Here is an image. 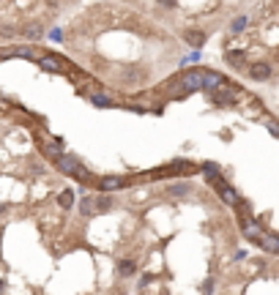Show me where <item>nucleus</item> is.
I'll use <instances>...</instances> for the list:
<instances>
[{
    "label": "nucleus",
    "instance_id": "obj_9",
    "mask_svg": "<svg viewBox=\"0 0 279 295\" xmlns=\"http://www.w3.org/2000/svg\"><path fill=\"white\" fill-rule=\"evenodd\" d=\"M258 244L263 246L268 254H276V252H279V241H276V235H266V233H263V235H260V241H258Z\"/></svg>",
    "mask_w": 279,
    "mask_h": 295
},
{
    "label": "nucleus",
    "instance_id": "obj_20",
    "mask_svg": "<svg viewBox=\"0 0 279 295\" xmlns=\"http://www.w3.org/2000/svg\"><path fill=\"white\" fill-rule=\"evenodd\" d=\"M244 25H246V16H241V19H236V22H232V33H236V30H244Z\"/></svg>",
    "mask_w": 279,
    "mask_h": 295
},
{
    "label": "nucleus",
    "instance_id": "obj_19",
    "mask_svg": "<svg viewBox=\"0 0 279 295\" xmlns=\"http://www.w3.org/2000/svg\"><path fill=\"white\" fill-rule=\"evenodd\" d=\"M25 36H28V38H36V36H42V27L30 25V27H28V30H25Z\"/></svg>",
    "mask_w": 279,
    "mask_h": 295
},
{
    "label": "nucleus",
    "instance_id": "obj_6",
    "mask_svg": "<svg viewBox=\"0 0 279 295\" xmlns=\"http://www.w3.org/2000/svg\"><path fill=\"white\" fill-rule=\"evenodd\" d=\"M249 77H252V79H268L271 77V66H268V63H263V60L252 63V66H249Z\"/></svg>",
    "mask_w": 279,
    "mask_h": 295
},
{
    "label": "nucleus",
    "instance_id": "obj_22",
    "mask_svg": "<svg viewBox=\"0 0 279 295\" xmlns=\"http://www.w3.org/2000/svg\"><path fill=\"white\" fill-rule=\"evenodd\" d=\"M268 131H271V134H274V137L279 134V129H276V123H274V120H271V123H268Z\"/></svg>",
    "mask_w": 279,
    "mask_h": 295
},
{
    "label": "nucleus",
    "instance_id": "obj_24",
    "mask_svg": "<svg viewBox=\"0 0 279 295\" xmlns=\"http://www.w3.org/2000/svg\"><path fill=\"white\" fill-rule=\"evenodd\" d=\"M3 211H6V205H0V213H3Z\"/></svg>",
    "mask_w": 279,
    "mask_h": 295
},
{
    "label": "nucleus",
    "instance_id": "obj_15",
    "mask_svg": "<svg viewBox=\"0 0 279 295\" xmlns=\"http://www.w3.org/2000/svg\"><path fill=\"white\" fill-rule=\"evenodd\" d=\"M44 153L52 156V159H58V156L63 153V150H60V142H46V145H44Z\"/></svg>",
    "mask_w": 279,
    "mask_h": 295
},
{
    "label": "nucleus",
    "instance_id": "obj_8",
    "mask_svg": "<svg viewBox=\"0 0 279 295\" xmlns=\"http://www.w3.org/2000/svg\"><path fill=\"white\" fill-rule=\"evenodd\" d=\"M222 82H224L222 74H216V71H202V88L214 90L216 85H222Z\"/></svg>",
    "mask_w": 279,
    "mask_h": 295
},
{
    "label": "nucleus",
    "instance_id": "obj_4",
    "mask_svg": "<svg viewBox=\"0 0 279 295\" xmlns=\"http://www.w3.org/2000/svg\"><path fill=\"white\" fill-rule=\"evenodd\" d=\"M36 63H38V66L44 68V71H50V74H60L63 68H66V66H63V63H60V60H58V57H52V55L36 57Z\"/></svg>",
    "mask_w": 279,
    "mask_h": 295
},
{
    "label": "nucleus",
    "instance_id": "obj_18",
    "mask_svg": "<svg viewBox=\"0 0 279 295\" xmlns=\"http://www.w3.org/2000/svg\"><path fill=\"white\" fill-rule=\"evenodd\" d=\"M96 208H98V211H107V208H112V200H110V197H98V200H96Z\"/></svg>",
    "mask_w": 279,
    "mask_h": 295
},
{
    "label": "nucleus",
    "instance_id": "obj_12",
    "mask_svg": "<svg viewBox=\"0 0 279 295\" xmlns=\"http://www.w3.org/2000/svg\"><path fill=\"white\" fill-rule=\"evenodd\" d=\"M189 192H192L189 183H172V186H170V194H172V197H186Z\"/></svg>",
    "mask_w": 279,
    "mask_h": 295
},
{
    "label": "nucleus",
    "instance_id": "obj_13",
    "mask_svg": "<svg viewBox=\"0 0 279 295\" xmlns=\"http://www.w3.org/2000/svg\"><path fill=\"white\" fill-rule=\"evenodd\" d=\"M118 274H120V276L134 274V260H120V263H118Z\"/></svg>",
    "mask_w": 279,
    "mask_h": 295
},
{
    "label": "nucleus",
    "instance_id": "obj_16",
    "mask_svg": "<svg viewBox=\"0 0 279 295\" xmlns=\"http://www.w3.org/2000/svg\"><path fill=\"white\" fill-rule=\"evenodd\" d=\"M58 202H60V208H66V211H68V208L74 205V194H72V192H60Z\"/></svg>",
    "mask_w": 279,
    "mask_h": 295
},
{
    "label": "nucleus",
    "instance_id": "obj_1",
    "mask_svg": "<svg viewBox=\"0 0 279 295\" xmlns=\"http://www.w3.org/2000/svg\"><path fill=\"white\" fill-rule=\"evenodd\" d=\"M202 90V71L200 68H192L184 77L172 79V96H186V93H197Z\"/></svg>",
    "mask_w": 279,
    "mask_h": 295
},
{
    "label": "nucleus",
    "instance_id": "obj_5",
    "mask_svg": "<svg viewBox=\"0 0 279 295\" xmlns=\"http://www.w3.org/2000/svg\"><path fill=\"white\" fill-rule=\"evenodd\" d=\"M241 233H244V238H246V241H252V244H258V241H260V235H263V230H260L254 222H249V219H244V222H241Z\"/></svg>",
    "mask_w": 279,
    "mask_h": 295
},
{
    "label": "nucleus",
    "instance_id": "obj_11",
    "mask_svg": "<svg viewBox=\"0 0 279 295\" xmlns=\"http://www.w3.org/2000/svg\"><path fill=\"white\" fill-rule=\"evenodd\" d=\"M186 41H189L194 49H200L202 44H206V33H200V30H189V33H186Z\"/></svg>",
    "mask_w": 279,
    "mask_h": 295
},
{
    "label": "nucleus",
    "instance_id": "obj_17",
    "mask_svg": "<svg viewBox=\"0 0 279 295\" xmlns=\"http://www.w3.org/2000/svg\"><path fill=\"white\" fill-rule=\"evenodd\" d=\"M90 101L96 104V107H112V98L110 96H90Z\"/></svg>",
    "mask_w": 279,
    "mask_h": 295
},
{
    "label": "nucleus",
    "instance_id": "obj_7",
    "mask_svg": "<svg viewBox=\"0 0 279 295\" xmlns=\"http://www.w3.org/2000/svg\"><path fill=\"white\" fill-rule=\"evenodd\" d=\"M126 186V178H102V181H98V189H102V192H115V189H124Z\"/></svg>",
    "mask_w": 279,
    "mask_h": 295
},
{
    "label": "nucleus",
    "instance_id": "obj_23",
    "mask_svg": "<svg viewBox=\"0 0 279 295\" xmlns=\"http://www.w3.org/2000/svg\"><path fill=\"white\" fill-rule=\"evenodd\" d=\"M3 287H6V285H3V279H0V293H3Z\"/></svg>",
    "mask_w": 279,
    "mask_h": 295
},
{
    "label": "nucleus",
    "instance_id": "obj_10",
    "mask_svg": "<svg viewBox=\"0 0 279 295\" xmlns=\"http://www.w3.org/2000/svg\"><path fill=\"white\" fill-rule=\"evenodd\" d=\"M216 186H219V197H222V200L228 202V205H236V202H238V194L232 192V189L228 186V183H224V181H219Z\"/></svg>",
    "mask_w": 279,
    "mask_h": 295
},
{
    "label": "nucleus",
    "instance_id": "obj_14",
    "mask_svg": "<svg viewBox=\"0 0 279 295\" xmlns=\"http://www.w3.org/2000/svg\"><path fill=\"white\" fill-rule=\"evenodd\" d=\"M224 57H228V63H230V66H236V68L244 66V52H228Z\"/></svg>",
    "mask_w": 279,
    "mask_h": 295
},
{
    "label": "nucleus",
    "instance_id": "obj_21",
    "mask_svg": "<svg viewBox=\"0 0 279 295\" xmlns=\"http://www.w3.org/2000/svg\"><path fill=\"white\" fill-rule=\"evenodd\" d=\"M90 208H93V202L90 200H82V213H90Z\"/></svg>",
    "mask_w": 279,
    "mask_h": 295
},
{
    "label": "nucleus",
    "instance_id": "obj_2",
    "mask_svg": "<svg viewBox=\"0 0 279 295\" xmlns=\"http://www.w3.org/2000/svg\"><path fill=\"white\" fill-rule=\"evenodd\" d=\"M211 98H214V104H219V107H230V104H236V90L216 85V88L211 90Z\"/></svg>",
    "mask_w": 279,
    "mask_h": 295
},
{
    "label": "nucleus",
    "instance_id": "obj_3",
    "mask_svg": "<svg viewBox=\"0 0 279 295\" xmlns=\"http://www.w3.org/2000/svg\"><path fill=\"white\" fill-rule=\"evenodd\" d=\"M55 161H58V170H60V172H66V175H74V172H77L80 167H82V164H80V159H77V156H66V153H60Z\"/></svg>",
    "mask_w": 279,
    "mask_h": 295
}]
</instances>
